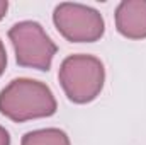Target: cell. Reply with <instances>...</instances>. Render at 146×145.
I'll return each instance as SVG.
<instances>
[{"instance_id": "6da1fadb", "label": "cell", "mask_w": 146, "mask_h": 145, "mask_svg": "<svg viewBox=\"0 0 146 145\" xmlns=\"http://www.w3.org/2000/svg\"><path fill=\"white\" fill-rule=\"evenodd\" d=\"M56 109L58 104L53 91L39 80L14 79L0 91V113L15 123L49 118Z\"/></svg>"}, {"instance_id": "7a4b0ae2", "label": "cell", "mask_w": 146, "mask_h": 145, "mask_svg": "<svg viewBox=\"0 0 146 145\" xmlns=\"http://www.w3.org/2000/svg\"><path fill=\"white\" fill-rule=\"evenodd\" d=\"M58 79L72 103L87 104L97 99L102 92L106 68L94 55H72L61 62Z\"/></svg>"}, {"instance_id": "3957f363", "label": "cell", "mask_w": 146, "mask_h": 145, "mask_svg": "<svg viewBox=\"0 0 146 145\" xmlns=\"http://www.w3.org/2000/svg\"><path fill=\"white\" fill-rule=\"evenodd\" d=\"M9 39L21 67L48 72L58 51L54 41L36 21H22L9 29Z\"/></svg>"}, {"instance_id": "277c9868", "label": "cell", "mask_w": 146, "mask_h": 145, "mask_svg": "<svg viewBox=\"0 0 146 145\" xmlns=\"http://www.w3.org/2000/svg\"><path fill=\"white\" fill-rule=\"evenodd\" d=\"M53 22L70 43H95L106 33L102 14L88 5L63 2L54 7Z\"/></svg>"}, {"instance_id": "5b68a950", "label": "cell", "mask_w": 146, "mask_h": 145, "mask_svg": "<svg viewBox=\"0 0 146 145\" xmlns=\"http://www.w3.org/2000/svg\"><path fill=\"white\" fill-rule=\"evenodd\" d=\"M115 29L127 39H146V0H124L115 9Z\"/></svg>"}, {"instance_id": "8992f818", "label": "cell", "mask_w": 146, "mask_h": 145, "mask_svg": "<svg viewBox=\"0 0 146 145\" xmlns=\"http://www.w3.org/2000/svg\"><path fill=\"white\" fill-rule=\"evenodd\" d=\"M21 145H72L68 135L60 128H41L22 137Z\"/></svg>"}, {"instance_id": "52a82bcc", "label": "cell", "mask_w": 146, "mask_h": 145, "mask_svg": "<svg viewBox=\"0 0 146 145\" xmlns=\"http://www.w3.org/2000/svg\"><path fill=\"white\" fill-rule=\"evenodd\" d=\"M5 67H7V51H5V46L0 39V77L5 72Z\"/></svg>"}, {"instance_id": "ba28073f", "label": "cell", "mask_w": 146, "mask_h": 145, "mask_svg": "<svg viewBox=\"0 0 146 145\" xmlns=\"http://www.w3.org/2000/svg\"><path fill=\"white\" fill-rule=\"evenodd\" d=\"M0 145H10V135L3 126H0Z\"/></svg>"}, {"instance_id": "9c48e42d", "label": "cell", "mask_w": 146, "mask_h": 145, "mask_svg": "<svg viewBox=\"0 0 146 145\" xmlns=\"http://www.w3.org/2000/svg\"><path fill=\"white\" fill-rule=\"evenodd\" d=\"M7 9H9V2H7V0H0V21L5 17Z\"/></svg>"}]
</instances>
